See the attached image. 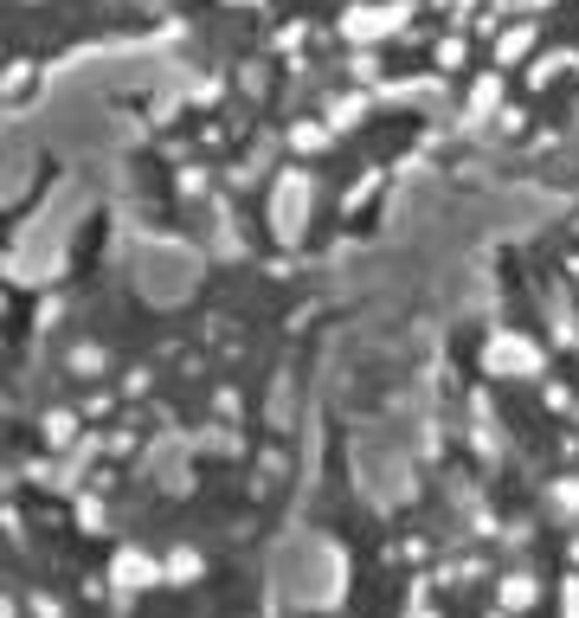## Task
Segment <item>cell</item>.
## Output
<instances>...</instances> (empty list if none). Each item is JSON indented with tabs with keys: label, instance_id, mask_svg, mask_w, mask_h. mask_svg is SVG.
Instances as JSON below:
<instances>
[{
	"label": "cell",
	"instance_id": "6da1fadb",
	"mask_svg": "<svg viewBox=\"0 0 579 618\" xmlns=\"http://www.w3.org/2000/svg\"><path fill=\"white\" fill-rule=\"evenodd\" d=\"M496 599H502V612H535V606H541V580H535L528 567H509V574L496 580Z\"/></svg>",
	"mask_w": 579,
	"mask_h": 618
},
{
	"label": "cell",
	"instance_id": "7a4b0ae2",
	"mask_svg": "<svg viewBox=\"0 0 579 618\" xmlns=\"http://www.w3.org/2000/svg\"><path fill=\"white\" fill-rule=\"evenodd\" d=\"M200 574H207V560L193 555V548H174V555H161V580H168V587H193Z\"/></svg>",
	"mask_w": 579,
	"mask_h": 618
},
{
	"label": "cell",
	"instance_id": "3957f363",
	"mask_svg": "<svg viewBox=\"0 0 579 618\" xmlns=\"http://www.w3.org/2000/svg\"><path fill=\"white\" fill-rule=\"evenodd\" d=\"M553 509H560V522H579V477L553 484Z\"/></svg>",
	"mask_w": 579,
	"mask_h": 618
},
{
	"label": "cell",
	"instance_id": "277c9868",
	"mask_svg": "<svg viewBox=\"0 0 579 618\" xmlns=\"http://www.w3.org/2000/svg\"><path fill=\"white\" fill-rule=\"evenodd\" d=\"M78 438V412H52L46 419V445H71Z\"/></svg>",
	"mask_w": 579,
	"mask_h": 618
}]
</instances>
